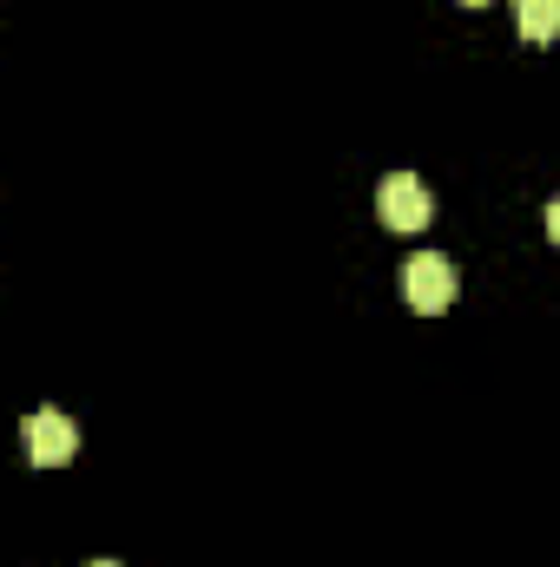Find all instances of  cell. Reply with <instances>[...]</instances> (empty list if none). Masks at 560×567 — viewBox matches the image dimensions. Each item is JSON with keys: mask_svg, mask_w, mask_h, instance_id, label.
<instances>
[{"mask_svg": "<svg viewBox=\"0 0 560 567\" xmlns=\"http://www.w3.org/2000/svg\"><path fill=\"white\" fill-rule=\"evenodd\" d=\"M462 7H488V0H462Z\"/></svg>", "mask_w": 560, "mask_h": 567, "instance_id": "obj_6", "label": "cell"}, {"mask_svg": "<svg viewBox=\"0 0 560 567\" xmlns=\"http://www.w3.org/2000/svg\"><path fill=\"white\" fill-rule=\"evenodd\" d=\"M73 455H80L73 416H60V410H33V416H27V462H33V468H60V462H73Z\"/></svg>", "mask_w": 560, "mask_h": 567, "instance_id": "obj_3", "label": "cell"}, {"mask_svg": "<svg viewBox=\"0 0 560 567\" xmlns=\"http://www.w3.org/2000/svg\"><path fill=\"white\" fill-rule=\"evenodd\" d=\"M403 297L416 303L422 317L448 310V303H455V265H448L442 251H416V258L403 265Z\"/></svg>", "mask_w": 560, "mask_h": 567, "instance_id": "obj_2", "label": "cell"}, {"mask_svg": "<svg viewBox=\"0 0 560 567\" xmlns=\"http://www.w3.org/2000/svg\"><path fill=\"white\" fill-rule=\"evenodd\" d=\"M93 567H120V561H93Z\"/></svg>", "mask_w": 560, "mask_h": 567, "instance_id": "obj_7", "label": "cell"}, {"mask_svg": "<svg viewBox=\"0 0 560 567\" xmlns=\"http://www.w3.org/2000/svg\"><path fill=\"white\" fill-rule=\"evenodd\" d=\"M548 238H554V245H560V198H554V205H548Z\"/></svg>", "mask_w": 560, "mask_h": 567, "instance_id": "obj_5", "label": "cell"}, {"mask_svg": "<svg viewBox=\"0 0 560 567\" xmlns=\"http://www.w3.org/2000/svg\"><path fill=\"white\" fill-rule=\"evenodd\" d=\"M515 20H521V40L548 47L560 33V0H515Z\"/></svg>", "mask_w": 560, "mask_h": 567, "instance_id": "obj_4", "label": "cell"}, {"mask_svg": "<svg viewBox=\"0 0 560 567\" xmlns=\"http://www.w3.org/2000/svg\"><path fill=\"white\" fill-rule=\"evenodd\" d=\"M376 212H383L390 231H422L435 218V198H428V185H422L416 172H390L376 185Z\"/></svg>", "mask_w": 560, "mask_h": 567, "instance_id": "obj_1", "label": "cell"}]
</instances>
